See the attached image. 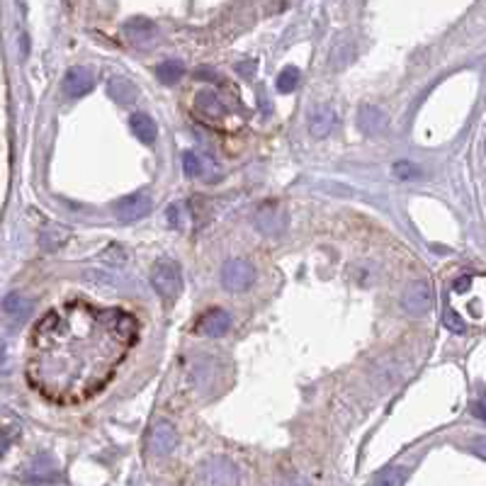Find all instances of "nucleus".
<instances>
[{"instance_id":"21","label":"nucleus","mask_w":486,"mask_h":486,"mask_svg":"<svg viewBox=\"0 0 486 486\" xmlns=\"http://www.w3.org/2000/svg\"><path fill=\"white\" fill-rule=\"evenodd\" d=\"M182 168H185V175H190V177H200V175L205 173V161H202V156H200V153H195V151L182 153Z\"/></svg>"},{"instance_id":"5","label":"nucleus","mask_w":486,"mask_h":486,"mask_svg":"<svg viewBox=\"0 0 486 486\" xmlns=\"http://www.w3.org/2000/svg\"><path fill=\"white\" fill-rule=\"evenodd\" d=\"M256 282V270L248 260L234 258L222 268V284L229 292H246Z\"/></svg>"},{"instance_id":"8","label":"nucleus","mask_w":486,"mask_h":486,"mask_svg":"<svg viewBox=\"0 0 486 486\" xmlns=\"http://www.w3.org/2000/svg\"><path fill=\"white\" fill-rule=\"evenodd\" d=\"M256 224L265 236H277L284 231V212L280 205L265 202L256 210Z\"/></svg>"},{"instance_id":"18","label":"nucleus","mask_w":486,"mask_h":486,"mask_svg":"<svg viewBox=\"0 0 486 486\" xmlns=\"http://www.w3.org/2000/svg\"><path fill=\"white\" fill-rule=\"evenodd\" d=\"M408 472L404 467H389V470L379 472L375 477V486H404Z\"/></svg>"},{"instance_id":"22","label":"nucleus","mask_w":486,"mask_h":486,"mask_svg":"<svg viewBox=\"0 0 486 486\" xmlns=\"http://www.w3.org/2000/svg\"><path fill=\"white\" fill-rule=\"evenodd\" d=\"M299 86V71L294 66H287L277 76V91L280 93H292Z\"/></svg>"},{"instance_id":"20","label":"nucleus","mask_w":486,"mask_h":486,"mask_svg":"<svg viewBox=\"0 0 486 486\" xmlns=\"http://www.w3.org/2000/svg\"><path fill=\"white\" fill-rule=\"evenodd\" d=\"M3 309L5 314H10L13 319H25L27 314H29V301L22 297V294H8L3 301Z\"/></svg>"},{"instance_id":"2","label":"nucleus","mask_w":486,"mask_h":486,"mask_svg":"<svg viewBox=\"0 0 486 486\" xmlns=\"http://www.w3.org/2000/svg\"><path fill=\"white\" fill-rule=\"evenodd\" d=\"M151 284L165 301H173L182 289L180 265L173 263V260H158L151 270Z\"/></svg>"},{"instance_id":"6","label":"nucleus","mask_w":486,"mask_h":486,"mask_svg":"<svg viewBox=\"0 0 486 486\" xmlns=\"http://www.w3.org/2000/svg\"><path fill=\"white\" fill-rule=\"evenodd\" d=\"M433 287L428 282L418 280L413 284H408L404 289V294H401V306L413 314V316H423V314H428L433 309Z\"/></svg>"},{"instance_id":"16","label":"nucleus","mask_w":486,"mask_h":486,"mask_svg":"<svg viewBox=\"0 0 486 486\" xmlns=\"http://www.w3.org/2000/svg\"><path fill=\"white\" fill-rule=\"evenodd\" d=\"M358 124H360V129H363V132H379V129L387 124V120H384L382 110H377V108H363V110H360Z\"/></svg>"},{"instance_id":"7","label":"nucleus","mask_w":486,"mask_h":486,"mask_svg":"<svg viewBox=\"0 0 486 486\" xmlns=\"http://www.w3.org/2000/svg\"><path fill=\"white\" fill-rule=\"evenodd\" d=\"M175 443H177L175 428L168 423V420H156V423L151 425L149 440H146L151 455H156V457H165V455L173 453Z\"/></svg>"},{"instance_id":"19","label":"nucleus","mask_w":486,"mask_h":486,"mask_svg":"<svg viewBox=\"0 0 486 486\" xmlns=\"http://www.w3.org/2000/svg\"><path fill=\"white\" fill-rule=\"evenodd\" d=\"M110 95H112V98H115L120 105H129V103H132V100L136 98V88H134L129 81L120 78V81H112V83H110Z\"/></svg>"},{"instance_id":"14","label":"nucleus","mask_w":486,"mask_h":486,"mask_svg":"<svg viewBox=\"0 0 486 486\" xmlns=\"http://www.w3.org/2000/svg\"><path fill=\"white\" fill-rule=\"evenodd\" d=\"M153 34H156V27H153V22L144 20V17H136V20H129L127 25V37L136 41V44H146L149 39H153Z\"/></svg>"},{"instance_id":"27","label":"nucleus","mask_w":486,"mask_h":486,"mask_svg":"<svg viewBox=\"0 0 486 486\" xmlns=\"http://www.w3.org/2000/svg\"><path fill=\"white\" fill-rule=\"evenodd\" d=\"M5 450H8V438H5V435H0V455H3Z\"/></svg>"},{"instance_id":"23","label":"nucleus","mask_w":486,"mask_h":486,"mask_svg":"<svg viewBox=\"0 0 486 486\" xmlns=\"http://www.w3.org/2000/svg\"><path fill=\"white\" fill-rule=\"evenodd\" d=\"M394 175L401 177V180H408V177H418L420 170H418V165L406 163V161H399V163L394 165Z\"/></svg>"},{"instance_id":"9","label":"nucleus","mask_w":486,"mask_h":486,"mask_svg":"<svg viewBox=\"0 0 486 486\" xmlns=\"http://www.w3.org/2000/svg\"><path fill=\"white\" fill-rule=\"evenodd\" d=\"M229 329H231V316L224 309H219V306L205 311L197 321V334L210 338H222Z\"/></svg>"},{"instance_id":"24","label":"nucleus","mask_w":486,"mask_h":486,"mask_svg":"<svg viewBox=\"0 0 486 486\" xmlns=\"http://www.w3.org/2000/svg\"><path fill=\"white\" fill-rule=\"evenodd\" d=\"M445 329L453 331V334H465L467 326H465V321H462V319L453 309H445Z\"/></svg>"},{"instance_id":"25","label":"nucleus","mask_w":486,"mask_h":486,"mask_svg":"<svg viewBox=\"0 0 486 486\" xmlns=\"http://www.w3.org/2000/svg\"><path fill=\"white\" fill-rule=\"evenodd\" d=\"M168 222L173 224V227H182V207L180 205L168 207Z\"/></svg>"},{"instance_id":"3","label":"nucleus","mask_w":486,"mask_h":486,"mask_svg":"<svg viewBox=\"0 0 486 486\" xmlns=\"http://www.w3.org/2000/svg\"><path fill=\"white\" fill-rule=\"evenodd\" d=\"M200 479H202L205 486H236L239 484V470H236L234 462L224 457H212L200 470Z\"/></svg>"},{"instance_id":"13","label":"nucleus","mask_w":486,"mask_h":486,"mask_svg":"<svg viewBox=\"0 0 486 486\" xmlns=\"http://www.w3.org/2000/svg\"><path fill=\"white\" fill-rule=\"evenodd\" d=\"M129 124H132V132L139 141H144V144H153V141H156L158 129H156V122H153L149 115H144V112H134Z\"/></svg>"},{"instance_id":"26","label":"nucleus","mask_w":486,"mask_h":486,"mask_svg":"<svg viewBox=\"0 0 486 486\" xmlns=\"http://www.w3.org/2000/svg\"><path fill=\"white\" fill-rule=\"evenodd\" d=\"M5 348H8V343L0 341V370H5V367H8V355H5Z\"/></svg>"},{"instance_id":"15","label":"nucleus","mask_w":486,"mask_h":486,"mask_svg":"<svg viewBox=\"0 0 486 486\" xmlns=\"http://www.w3.org/2000/svg\"><path fill=\"white\" fill-rule=\"evenodd\" d=\"M156 76H158V81L165 83V86H175V83L185 76V66H182L180 61H163L156 66Z\"/></svg>"},{"instance_id":"17","label":"nucleus","mask_w":486,"mask_h":486,"mask_svg":"<svg viewBox=\"0 0 486 486\" xmlns=\"http://www.w3.org/2000/svg\"><path fill=\"white\" fill-rule=\"evenodd\" d=\"M39 241L46 251H54V248H61L63 243L68 241V231L63 227H54V224H51V227H46L44 231H41Z\"/></svg>"},{"instance_id":"11","label":"nucleus","mask_w":486,"mask_h":486,"mask_svg":"<svg viewBox=\"0 0 486 486\" xmlns=\"http://www.w3.org/2000/svg\"><path fill=\"white\" fill-rule=\"evenodd\" d=\"M195 110H197L200 117H205V120H210V122H217L227 115V110H224L222 100L217 98L214 91H202L195 95Z\"/></svg>"},{"instance_id":"4","label":"nucleus","mask_w":486,"mask_h":486,"mask_svg":"<svg viewBox=\"0 0 486 486\" xmlns=\"http://www.w3.org/2000/svg\"><path fill=\"white\" fill-rule=\"evenodd\" d=\"M151 207H153V200H151L149 190H136V192L127 195V197H122L120 202L115 205V214L120 222L132 224L149 214Z\"/></svg>"},{"instance_id":"10","label":"nucleus","mask_w":486,"mask_h":486,"mask_svg":"<svg viewBox=\"0 0 486 486\" xmlns=\"http://www.w3.org/2000/svg\"><path fill=\"white\" fill-rule=\"evenodd\" d=\"M93 86H95V76L83 66L71 68L66 73V78H63V93H66L68 98H83V95H88L93 91Z\"/></svg>"},{"instance_id":"1","label":"nucleus","mask_w":486,"mask_h":486,"mask_svg":"<svg viewBox=\"0 0 486 486\" xmlns=\"http://www.w3.org/2000/svg\"><path fill=\"white\" fill-rule=\"evenodd\" d=\"M136 336L132 314L68 301L32 331L27 379L54 404H78L105 389Z\"/></svg>"},{"instance_id":"12","label":"nucleus","mask_w":486,"mask_h":486,"mask_svg":"<svg viewBox=\"0 0 486 486\" xmlns=\"http://www.w3.org/2000/svg\"><path fill=\"white\" fill-rule=\"evenodd\" d=\"M336 127V112L334 108H329V105H319V108H314V112L309 115V132L314 136H326L331 134Z\"/></svg>"}]
</instances>
